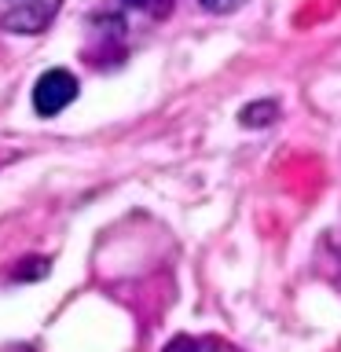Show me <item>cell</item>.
<instances>
[{
    "instance_id": "6",
    "label": "cell",
    "mask_w": 341,
    "mask_h": 352,
    "mask_svg": "<svg viewBox=\"0 0 341 352\" xmlns=\"http://www.w3.org/2000/svg\"><path fill=\"white\" fill-rule=\"evenodd\" d=\"M242 0H202L206 11H217V15H224V11H235Z\"/></svg>"
},
{
    "instance_id": "3",
    "label": "cell",
    "mask_w": 341,
    "mask_h": 352,
    "mask_svg": "<svg viewBox=\"0 0 341 352\" xmlns=\"http://www.w3.org/2000/svg\"><path fill=\"white\" fill-rule=\"evenodd\" d=\"M275 114H279V107L272 103V99H264V103H250V107H242V125H250V129H257V125H272Z\"/></svg>"
},
{
    "instance_id": "5",
    "label": "cell",
    "mask_w": 341,
    "mask_h": 352,
    "mask_svg": "<svg viewBox=\"0 0 341 352\" xmlns=\"http://www.w3.org/2000/svg\"><path fill=\"white\" fill-rule=\"evenodd\" d=\"M26 264H30V268H19V272H15V279H37V275H48V261L30 257Z\"/></svg>"
},
{
    "instance_id": "4",
    "label": "cell",
    "mask_w": 341,
    "mask_h": 352,
    "mask_svg": "<svg viewBox=\"0 0 341 352\" xmlns=\"http://www.w3.org/2000/svg\"><path fill=\"white\" fill-rule=\"evenodd\" d=\"M129 8H140V11H147V15H169V8H173V0H125Z\"/></svg>"
},
{
    "instance_id": "1",
    "label": "cell",
    "mask_w": 341,
    "mask_h": 352,
    "mask_svg": "<svg viewBox=\"0 0 341 352\" xmlns=\"http://www.w3.org/2000/svg\"><path fill=\"white\" fill-rule=\"evenodd\" d=\"M74 99H77V77L70 70H48V74L37 77V85H33V110H37L41 118L63 114Z\"/></svg>"
},
{
    "instance_id": "2",
    "label": "cell",
    "mask_w": 341,
    "mask_h": 352,
    "mask_svg": "<svg viewBox=\"0 0 341 352\" xmlns=\"http://www.w3.org/2000/svg\"><path fill=\"white\" fill-rule=\"evenodd\" d=\"M55 8H59V0H44V4H22L15 11H8L4 15V26L8 30H19V33H37L44 22L55 15Z\"/></svg>"
}]
</instances>
